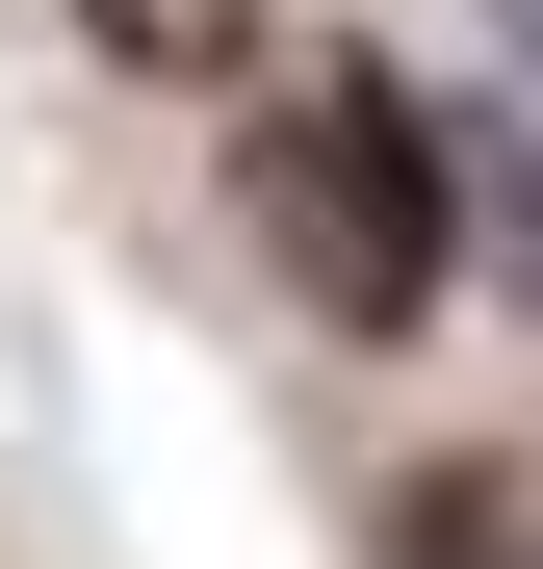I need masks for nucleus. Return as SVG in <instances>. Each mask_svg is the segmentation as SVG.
<instances>
[{
	"mask_svg": "<svg viewBox=\"0 0 543 569\" xmlns=\"http://www.w3.org/2000/svg\"><path fill=\"white\" fill-rule=\"evenodd\" d=\"M78 52L155 104H259V0H78Z\"/></svg>",
	"mask_w": 543,
	"mask_h": 569,
	"instance_id": "f03ea898",
	"label": "nucleus"
},
{
	"mask_svg": "<svg viewBox=\"0 0 543 569\" xmlns=\"http://www.w3.org/2000/svg\"><path fill=\"white\" fill-rule=\"evenodd\" d=\"M389 569H543V518H517V466H389Z\"/></svg>",
	"mask_w": 543,
	"mask_h": 569,
	"instance_id": "7ed1b4c3",
	"label": "nucleus"
},
{
	"mask_svg": "<svg viewBox=\"0 0 543 569\" xmlns=\"http://www.w3.org/2000/svg\"><path fill=\"white\" fill-rule=\"evenodd\" d=\"M517 52H543V0H517Z\"/></svg>",
	"mask_w": 543,
	"mask_h": 569,
	"instance_id": "20e7f679",
	"label": "nucleus"
},
{
	"mask_svg": "<svg viewBox=\"0 0 543 569\" xmlns=\"http://www.w3.org/2000/svg\"><path fill=\"white\" fill-rule=\"evenodd\" d=\"M233 233L285 259L336 337H440V284H466V130H440L389 52H336L285 104H233Z\"/></svg>",
	"mask_w": 543,
	"mask_h": 569,
	"instance_id": "f257e3e1",
	"label": "nucleus"
}]
</instances>
